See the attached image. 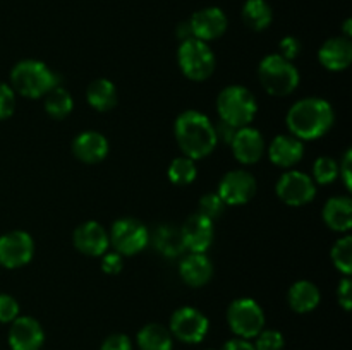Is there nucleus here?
I'll return each mask as SVG.
<instances>
[{
    "instance_id": "obj_8",
    "label": "nucleus",
    "mask_w": 352,
    "mask_h": 350,
    "mask_svg": "<svg viewBox=\"0 0 352 350\" xmlns=\"http://www.w3.org/2000/svg\"><path fill=\"white\" fill-rule=\"evenodd\" d=\"M148 230L134 218L117 220L110 230L109 240L120 256H133L141 253L148 244Z\"/></svg>"
},
{
    "instance_id": "obj_4",
    "label": "nucleus",
    "mask_w": 352,
    "mask_h": 350,
    "mask_svg": "<svg viewBox=\"0 0 352 350\" xmlns=\"http://www.w3.org/2000/svg\"><path fill=\"white\" fill-rule=\"evenodd\" d=\"M217 110H219L220 120L239 129L253 122L258 112V103L250 89L232 84L220 91L217 98Z\"/></svg>"
},
{
    "instance_id": "obj_29",
    "label": "nucleus",
    "mask_w": 352,
    "mask_h": 350,
    "mask_svg": "<svg viewBox=\"0 0 352 350\" xmlns=\"http://www.w3.org/2000/svg\"><path fill=\"white\" fill-rule=\"evenodd\" d=\"M330 257L337 270L346 277H351L352 273V237L344 235L342 239L337 240L333 244L332 250H330Z\"/></svg>"
},
{
    "instance_id": "obj_15",
    "label": "nucleus",
    "mask_w": 352,
    "mask_h": 350,
    "mask_svg": "<svg viewBox=\"0 0 352 350\" xmlns=\"http://www.w3.org/2000/svg\"><path fill=\"white\" fill-rule=\"evenodd\" d=\"M192 36L201 41H212L222 36L227 30V16L219 7H206L198 10L189 19Z\"/></svg>"
},
{
    "instance_id": "obj_7",
    "label": "nucleus",
    "mask_w": 352,
    "mask_h": 350,
    "mask_svg": "<svg viewBox=\"0 0 352 350\" xmlns=\"http://www.w3.org/2000/svg\"><path fill=\"white\" fill-rule=\"evenodd\" d=\"M227 321L239 338H254L265 326L263 309L250 297L236 299L227 309Z\"/></svg>"
},
{
    "instance_id": "obj_38",
    "label": "nucleus",
    "mask_w": 352,
    "mask_h": 350,
    "mask_svg": "<svg viewBox=\"0 0 352 350\" xmlns=\"http://www.w3.org/2000/svg\"><path fill=\"white\" fill-rule=\"evenodd\" d=\"M337 301L342 305L344 311H351L352 307V281L349 277H344L337 287Z\"/></svg>"
},
{
    "instance_id": "obj_19",
    "label": "nucleus",
    "mask_w": 352,
    "mask_h": 350,
    "mask_svg": "<svg viewBox=\"0 0 352 350\" xmlns=\"http://www.w3.org/2000/svg\"><path fill=\"white\" fill-rule=\"evenodd\" d=\"M318 60L332 72L346 71L352 62V43L349 38L336 36L327 40L318 50Z\"/></svg>"
},
{
    "instance_id": "obj_35",
    "label": "nucleus",
    "mask_w": 352,
    "mask_h": 350,
    "mask_svg": "<svg viewBox=\"0 0 352 350\" xmlns=\"http://www.w3.org/2000/svg\"><path fill=\"white\" fill-rule=\"evenodd\" d=\"M19 316V304L12 295L0 294V323H12Z\"/></svg>"
},
{
    "instance_id": "obj_23",
    "label": "nucleus",
    "mask_w": 352,
    "mask_h": 350,
    "mask_svg": "<svg viewBox=\"0 0 352 350\" xmlns=\"http://www.w3.org/2000/svg\"><path fill=\"white\" fill-rule=\"evenodd\" d=\"M287 301L292 311L299 312V314H306V312H311L318 307L320 290L313 281L299 280L289 288Z\"/></svg>"
},
{
    "instance_id": "obj_33",
    "label": "nucleus",
    "mask_w": 352,
    "mask_h": 350,
    "mask_svg": "<svg viewBox=\"0 0 352 350\" xmlns=\"http://www.w3.org/2000/svg\"><path fill=\"white\" fill-rule=\"evenodd\" d=\"M256 350H282L284 349V335L277 329H261L256 336Z\"/></svg>"
},
{
    "instance_id": "obj_6",
    "label": "nucleus",
    "mask_w": 352,
    "mask_h": 350,
    "mask_svg": "<svg viewBox=\"0 0 352 350\" xmlns=\"http://www.w3.org/2000/svg\"><path fill=\"white\" fill-rule=\"evenodd\" d=\"M177 62L182 74L191 81H205L215 71V55L212 48L205 41L196 38L181 41Z\"/></svg>"
},
{
    "instance_id": "obj_21",
    "label": "nucleus",
    "mask_w": 352,
    "mask_h": 350,
    "mask_svg": "<svg viewBox=\"0 0 352 350\" xmlns=\"http://www.w3.org/2000/svg\"><path fill=\"white\" fill-rule=\"evenodd\" d=\"M182 280L191 287H203L208 283L213 277V264L206 257V254L191 253L188 257L181 261L179 266Z\"/></svg>"
},
{
    "instance_id": "obj_41",
    "label": "nucleus",
    "mask_w": 352,
    "mask_h": 350,
    "mask_svg": "<svg viewBox=\"0 0 352 350\" xmlns=\"http://www.w3.org/2000/svg\"><path fill=\"white\" fill-rule=\"evenodd\" d=\"M236 127L229 126V124H226L222 120V122L219 124V127H215V132H217V139H222L223 143H230L234 137V134H236Z\"/></svg>"
},
{
    "instance_id": "obj_44",
    "label": "nucleus",
    "mask_w": 352,
    "mask_h": 350,
    "mask_svg": "<svg viewBox=\"0 0 352 350\" xmlns=\"http://www.w3.org/2000/svg\"><path fill=\"white\" fill-rule=\"evenodd\" d=\"M344 31H346V38H351V19L346 21V26H344Z\"/></svg>"
},
{
    "instance_id": "obj_37",
    "label": "nucleus",
    "mask_w": 352,
    "mask_h": 350,
    "mask_svg": "<svg viewBox=\"0 0 352 350\" xmlns=\"http://www.w3.org/2000/svg\"><path fill=\"white\" fill-rule=\"evenodd\" d=\"M100 350H133V343H131L129 336L124 333H113V335L107 336Z\"/></svg>"
},
{
    "instance_id": "obj_26",
    "label": "nucleus",
    "mask_w": 352,
    "mask_h": 350,
    "mask_svg": "<svg viewBox=\"0 0 352 350\" xmlns=\"http://www.w3.org/2000/svg\"><path fill=\"white\" fill-rule=\"evenodd\" d=\"M243 21L250 30L263 31L274 21V10L267 0H246L243 7Z\"/></svg>"
},
{
    "instance_id": "obj_36",
    "label": "nucleus",
    "mask_w": 352,
    "mask_h": 350,
    "mask_svg": "<svg viewBox=\"0 0 352 350\" xmlns=\"http://www.w3.org/2000/svg\"><path fill=\"white\" fill-rule=\"evenodd\" d=\"M301 54V41L294 36H285L282 38L278 43V55L284 57L285 60H294L298 55Z\"/></svg>"
},
{
    "instance_id": "obj_31",
    "label": "nucleus",
    "mask_w": 352,
    "mask_h": 350,
    "mask_svg": "<svg viewBox=\"0 0 352 350\" xmlns=\"http://www.w3.org/2000/svg\"><path fill=\"white\" fill-rule=\"evenodd\" d=\"M339 177V165L333 158L330 156H320L316 158L315 165H313V182L327 185L332 184L336 178Z\"/></svg>"
},
{
    "instance_id": "obj_42",
    "label": "nucleus",
    "mask_w": 352,
    "mask_h": 350,
    "mask_svg": "<svg viewBox=\"0 0 352 350\" xmlns=\"http://www.w3.org/2000/svg\"><path fill=\"white\" fill-rule=\"evenodd\" d=\"M222 350H256V349H254L253 343H250L248 340L234 338V340H229V342L223 345Z\"/></svg>"
},
{
    "instance_id": "obj_18",
    "label": "nucleus",
    "mask_w": 352,
    "mask_h": 350,
    "mask_svg": "<svg viewBox=\"0 0 352 350\" xmlns=\"http://www.w3.org/2000/svg\"><path fill=\"white\" fill-rule=\"evenodd\" d=\"M268 156H270L272 163L277 167L291 168L298 165L305 156V144L291 134H280L272 139Z\"/></svg>"
},
{
    "instance_id": "obj_17",
    "label": "nucleus",
    "mask_w": 352,
    "mask_h": 350,
    "mask_svg": "<svg viewBox=\"0 0 352 350\" xmlns=\"http://www.w3.org/2000/svg\"><path fill=\"white\" fill-rule=\"evenodd\" d=\"M72 242L86 256H102L109 247V233L98 222H85L72 233Z\"/></svg>"
},
{
    "instance_id": "obj_11",
    "label": "nucleus",
    "mask_w": 352,
    "mask_h": 350,
    "mask_svg": "<svg viewBox=\"0 0 352 350\" xmlns=\"http://www.w3.org/2000/svg\"><path fill=\"white\" fill-rule=\"evenodd\" d=\"M34 242L33 237L23 230H12L0 237V264L3 268H21L28 264L33 257Z\"/></svg>"
},
{
    "instance_id": "obj_3",
    "label": "nucleus",
    "mask_w": 352,
    "mask_h": 350,
    "mask_svg": "<svg viewBox=\"0 0 352 350\" xmlns=\"http://www.w3.org/2000/svg\"><path fill=\"white\" fill-rule=\"evenodd\" d=\"M55 86H58V75L40 60H21L10 71V88L26 98H40Z\"/></svg>"
},
{
    "instance_id": "obj_1",
    "label": "nucleus",
    "mask_w": 352,
    "mask_h": 350,
    "mask_svg": "<svg viewBox=\"0 0 352 350\" xmlns=\"http://www.w3.org/2000/svg\"><path fill=\"white\" fill-rule=\"evenodd\" d=\"M332 105L323 98H302L289 108L285 122L291 136L301 141H315L325 136L333 126Z\"/></svg>"
},
{
    "instance_id": "obj_16",
    "label": "nucleus",
    "mask_w": 352,
    "mask_h": 350,
    "mask_svg": "<svg viewBox=\"0 0 352 350\" xmlns=\"http://www.w3.org/2000/svg\"><path fill=\"white\" fill-rule=\"evenodd\" d=\"M230 146H232V153L237 161H241L243 165H253L263 156L265 139L260 130L246 126L236 130L232 141H230Z\"/></svg>"
},
{
    "instance_id": "obj_43",
    "label": "nucleus",
    "mask_w": 352,
    "mask_h": 350,
    "mask_svg": "<svg viewBox=\"0 0 352 350\" xmlns=\"http://www.w3.org/2000/svg\"><path fill=\"white\" fill-rule=\"evenodd\" d=\"M177 36L181 41H186L189 40V38H195L192 36V31H191V26H189V21H184V23H181L177 26Z\"/></svg>"
},
{
    "instance_id": "obj_12",
    "label": "nucleus",
    "mask_w": 352,
    "mask_h": 350,
    "mask_svg": "<svg viewBox=\"0 0 352 350\" xmlns=\"http://www.w3.org/2000/svg\"><path fill=\"white\" fill-rule=\"evenodd\" d=\"M226 206H241L246 205L256 194V180L253 175L246 170L227 172L219 182V192Z\"/></svg>"
},
{
    "instance_id": "obj_20",
    "label": "nucleus",
    "mask_w": 352,
    "mask_h": 350,
    "mask_svg": "<svg viewBox=\"0 0 352 350\" xmlns=\"http://www.w3.org/2000/svg\"><path fill=\"white\" fill-rule=\"evenodd\" d=\"M72 153L82 163H100L109 154V141L96 130H85L72 141Z\"/></svg>"
},
{
    "instance_id": "obj_10",
    "label": "nucleus",
    "mask_w": 352,
    "mask_h": 350,
    "mask_svg": "<svg viewBox=\"0 0 352 350\" xmlns=\"http://www.w3.org/2000/svg\"><path fill=\"white\" fill-rule=\"evenodd\" d=\"M280 201L289 206H305L311 202L316 196V185L305 172L291 170L282 175L275 185Z\"/></svg>"
},
{
    "instance_id": "obj_2",
    "label": "nucleus",
    "mask_w": 352,
    "mask_h": 350,
    "mask_svg": "<svg viewBox=\"0 0 352 350\" xmlns=\"http://www.w3.org/2000/svg\"><path fill=\"white\" fill-rule=\"evenodd\" d=\"M174 134L184 156L191 160H201L208 156L219 143L215 126L205 113L198 110L182 112L175 120Z\"/></svg>"
},
{
    "instance_id": "obj_40",
    "label": "nucleus",
    "mask_w": 352,
    "mask_h": 350,
    "mask_svg": "<svg viewBox=\"0 0 352 350\" xmlns=\"http://www.w3.org/2000/svg\"><path fill=\"white\" fill-rule=\"evenodd\" d=\"M351 165H352V151L347 150L346 153H344L342 161H340V165H339V175L342 177V182H344V185H346L347 191H351V187H352Z\"/></svg>"
},
{
    "instance_id": "obj_22",
    "label": "nucleus",
    "mask_w": 352,
    "mask_h": 350,
    "mask_svg": "<svg viewBox=\"0 0 352 350\" xmlns=\"http://www.w3.org/2000/svg\"><path fill=\"white\" fill-rule=\"evenodd\" d=\"M323 222L336 232H349L352 226V201L347 196H336L323 208Z\"/></svg>"
},
{
    "instance_id": "obj_24",
    "label": "nucleus",
    "mask_w": 352,
    "mask_h": 350,
    "mask_svg": "<svg viewBox=\"0 0 352 350\" xmlns=\"http://www.w3.org/2000/svg\"><path fill=\"white\" fill-rule=\"evenodd\" d=\"M86 100L98 112H109L117 105L116 84L105 78L95 79L86 89Z\"/></svg>"
},
{
    "instance_id": "obj_14",
    "label": "nucleus",
    "mask_w": 352,
    "mask_h": 350,
    "mask_svg": "<svg viewBox=\"0 0 352 350\" xmlns=\"http://www.w3.org/2000/svg\"><path fill=\"white\" fill-rule=\"evenodd\" d=\"M184 249L205 254L213 240V222L201 213H195L184 222L181 229Z\"/></svg>"
},
{
    "instance_id": "obj_32",
    "label": "nucleus",
    "mask_w": 352,
    "mask_h": 350,
    "mask_svg": "<svg viewBox=\"0 0 352 350\" xmlns=\"http://www.w3.org/2000/svg\"><path fill=\"white\" fill-rule=\"evenodd\" d=\"M223 209H226V202L220 199V196L217 192H208V194L201 196L199 199V211L203 216L213 220L220 218L223 215Z\"/></svg>"
},
{
    "instance_id": "obj_30",
    "label": "nucleus",
    "mask_w": 352,
    "mask_h": 350,
    "mask_svg": "<svg viewBox=\"0 0 352 350\" xmlns=\"http://www.w3.org/2000/svg\"><path fill=\"white\" fill-rule=\"evenodd\" d=\"M158 250L165 254V256H177L184 250V244H182L181 230L172 229V226H162L157 232V239H155Z\"/></svg>"
},
{
    "instance_id": "obj_13",
    "label": "nucleus",
    "mask_w": 352,
    "mask_h": 350,
    "mask_svg": "<svg viewBox=\"0 0 352 350\" xmlns=\"http://www.w3.org/2000/svg\"><path fill=\"white\" fill-rule=\"evenodd\" d=\"M45 333L40 323L30 316H17L10 323L9 345L12 350H40Z\"/></svg>"
},
{
    "instance_id": "obj_25",
    "label": "nucleus",
    "mask_w": 352,
    "mask_h": 350,
    "mask_svg": "<svg viewBox=\"0 0 352 350\" xmlns=\"http://www.w3.org/2000/svg\"><path fill=\"white\" fill-rule=\"evenodd\" d=\"M138 347L141 350H172V333L165 326L151 323L138 331Z\"/></svg>"
},
{
    "instance_id": "obj_34",
    "label": "nucleus",
    "mask_w": 352,
    "mask_h": 350,
    "mask_svg": "<svg viewBox=\"0 0 352 350\" xmlns=\"http://www.w3.org/2000/svg\"><path fill=\"white\" fill-rule=\"evenodd\" d=\"M16 110V93L6 82H0V120L9 119Z\"/></svg>"
},
{
    "instance_id": "obj_39",
    "label": "nucleus",
    "mask_w": 352,
    "mask_h": 350,
    "mask_svg": "<svg viewBox=\"0 0 352 350\" xmlns=\"http://www.w3.org/2000/svg\"><path fill=\"white\" fill-rule=\"evenodd\" d=\"M102 270L107 275H119L124 268L122 256L119 253H110V254H102Z\"/></svg>"
},
{
    "instance_id": "obj_28",
    "label": "nucleus",
    "mask_w": 352,
    "mask_h": 350,
    "mask_svg": "<svg viewBox=\"0 0 352 350\" xmlns=\"http://www.w3.org/2000/svg\"><path fill=\"white\" fill-rule=\"evenodd\" d=\"M196 174H198V168H196L195 160L188 156H181L172 160V163L168 165V180L175 185H189L191 182H195Z\"/></svg>"
},
{
    "instance_id": "obj_5",
    "label": "nucleus",
    "mask_w": 352,
    "mask_h": 350,
    "mask_svg": "<svg viewBox=\"0 0 352 350\" xmlns=\"http://www.w3.org/2000/svg\"><path fill=\"white\" fill-rule=\"evenodd\" d=\"M258 78L265 91L274 96H287L299 86V71L291 60L278 54L267 55L260 62Z\"/></svg>"
},
{
    "instance_id": "obj_9",
    "label": "nucleus",
    "mask_w": 352,
    "mask_h": 350,
    "mask_svg": "<svg viewBox=\"0 0 352 350\" xmlns=\"http://www.w3.org/2000/svg\"><path fill=\"white\" fill-rule=\"evenodd\" d=\"M208 328L210 323L206 316L198 309L186 305L172 314L168 331L184 343H199L205 340Z\"/></svg>"
},
{
    "instance_id": "obj_27",
    "label": "nucleus",
    "mask_w": 352,
    "mask_h": 350,
    "mask_svg": "<svg viewBox=\"0 0 352 350\" xmlns=\"http://www.w3.org/2000/svg\"><path fill=\"white\" fill-rule=\"evenodd\" d=\"M72 106H74V102H72V96L67 89L62 88L60 84L55 86L54 89L45 95V112L52 117V119L62 120L72 112Z\"/></svg>"
}]
</instances>
